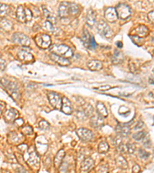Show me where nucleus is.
<instances>
[{
  "mask_svg": "<svg viewBox=\"0 0 154 173\" xmlns=\"http://www.w3.org/2000/svg\"><path fill=\"white\" fill-rule=\"evenodd\" d=\"M52 53L62 56L65 59H70L73 55V51L70 47L64 44H54L50 46Z\"/></svg>",
  "mask_w": 154,
  "mask_h": 173,
  "instance_id": "obj_1",
  "label": "nucleus"
},
{
  "mask_svg": "<svg viewBox=\"0 0 154 173\" xmlns=\"http://www.w3.org/2000/svg\"><path fill=\"white\" fill-rule=\"evenodd\" d=\"M0 84L9 91L10 93V95L15 100H19L20 98V93L19 91L18 85L14 82L9 81V80L6 79V78H0Z\"/></svg>",
  "mask_w": 154,
  "mask_h": 173,
  "instance_id": "obj_2",
  "label": "nucleus"
},
{
  "mask_svg": "<svg viewBox=\"0 0 154 173\" xmlns=\"http://www.w3.org/2000/svg\"><path fill=\"white\" fill-rule=\"evenodd\" d=\"M116 12L117 18L123 19H127L128 18L131 16V9L128 5L125 4V3H120L118 6H116V8H115Z\"/></svg>",
  "mask_w": 154,
  "mask_h": 173,
  "instance_id": "obj_3",
  "label": "nucleus"
},
{
  "mask_svg": "<svg viewBox=\"0 0 154 173\" xmlns=\"http://www.w3.org/2000/svg\"><path fill=\"white\" fill-rule=\"evenodd\" d=\"M97 29L99 34L106 39H110L113 37V30L110 29L106 22L104 20H100L97 24Z\"/></svg>",
  "mask_w": 154,
  "mask_h": 173,
  "instance_id": "obj_4",
  "label": "nucleus"
},
{
  "mask_svg": "<svg viewBox=\"0 0 154 173\" xmlns=\"http://www.w3.org/2000/svg\"><path fill=\"white\" fill-rule=\"evenodd\" d=\"M35 42L37 45L38 47L41 49H48L51 46V38L50 36L45 33H40L35 37Z\"/></svg>",
  "mask_w": 154,
  "mask_h": 173,
  "instance_id": "obj_5",
  "label": "nucleus"
},
{
  "mask_svg": "<svg viewBox=\"0 0 154 173\" xmlns=\"http://www.w3.org/2000/svg\"><path fill=\"white\" fill-rule=\"evenodd\" d=\"M81 40L85 47H86L87 49H95L96 47V42L95 39L91 36L90 33L88 32V30L86 29H83Z\"/></svg>",
  "mask_w": 154,
  "mask_h": 173,
  "instance_id": "obj_6",
  "label": "nucleus"
},
{
  "mask_svg": "<svg viewBox=\"0 0 154 173\" xmlns=\"http://www.w3.org/2000/svg\"><path fill=\"white\" fill-rule=\"evenodd\" d=\"M12 41L15 43L22 46H29L30 45V39L26 35L21 33H16L12 36Z\"/></svg>",
  "mask_w": 154,
  "mask_h": 173,
  "instance_id": "obj_7",
  "label": "nucleus"
},
{
  "mask_svg": "<svg viewBox=\"0 0 154 173\" xmlns=\"http://www.w3.org/2000/svg\"><path fill=\"white\" fill-rule=\"evenodd\" d=\"M47 97L49 101V103L54 109H60L61 105H62V99L59 94L55 92H49L47 94Z\"/></svg>",
  "mask_w": 154,
  "mask_h": 173,
  "instance_id": "obj_8",
  "label": "nucleus"
},
{
  "mask_svg": "<svg viewBox=\"0 0 154 173\" xmlns=\"http://www.w3.org/2000/svg\"><path fill=\"white\" fill-rule=\"evenodd\" d=\"M76 134L79 137L81 140L84 141V142H89L93 138V134L90 130L87 129H84V128H81L76 130Z\"/></svg>",
  "mask_w": 154,
  "mask_h": 173,
  "instance_id": "obj_9",
  "label": "nucleus"
},
{
  "mask_svg": "<svg viewBox=\"0 0 154 173\" xmlns=\"http://www.w3.org/2000/svg\"><path fill=\"white\" fill-rule=\"evenodd\" d=\"M18 58L19 60L23 62L24 63H29V62H33L34 61V57L33 54L30 53L28 51L25 49H21L18 52Z\"/></svg>",
  "mask_w": 154,
  "mask_h": 173,
  "instance_id": "obj_10",
  "label": "nucleus"
},
{
  "mask_svg": "<svg viewBox=\"0 0 154 173\" xmlns=\"http://www.w3.org/2000/svg\"><path fill=\"white\" fill-rule=\"evenodd\" d=\"M132 33L134 36L143 38L144 37L148 36L149 33H150V30H149V29L147 28V26H145V25H139L133 30Z\"/></svg>",
  "mask_w": 154,
  "mask_h": 173,
  "instance_id": "obj_11",
  "label": "nucleus"
},
{
  "mask_svg": "<svg viewBox=\"0 0 154 173\" xmlns=\"http://www.w3.org/2000/svg\"><path fill=\"white\" fill-rule=\"evenodd\" d=\"M69 5L70 2H62L59 4V8H58V15L60 18L65 19L69 16Z\"/></svg>",
  "mask_w": 154,
  "mask_h": 173,
  "instance_id": "obj_12",
  "label": "nucleus"
},
{
  "mask_svg": "<svg viewBox=\"0 0 154 173\" xmlns=\"http://www.w3.org/2000/svg\"><path fill=\"white\" fill-rule=\"evenodd\" d=\"M61 111L66 115H70L73 113V106L70 101L66 97L62 99V105H61Z\"/></svg>",
  "mask_w": 154,
  "mask_h": 173,
  "instance_id": "obj_13",
  "label": "nucleus"
},
{
  "mask_svg": "<svg viewBox=\"0 0 154 173\" xmlns=\"http://www.w3.org/2000/svg\"><path fill=\"white\" fill-rule=\"evenodd\" d=\"M49 57H50V59H52L53 62L59 64V65H62V66H67V65H70V62L69 59H65V58L62 56H59V55H56V54L52 53V52H51L50 55H49Z\"/></svg>",
  "mask_w": 154,
  "mask_h": 173,
  "instance_id": "obj_14",
  "label": "nucleus"
},
{
  "mask_svg": "<svg viewBox=\"0 0 154 173\" xmlns=\"http://www.w3.org/2000/svg\"><path fill=\"white\" fill-rule=\"evenodd\" d=\"M104 16L106 19L109 22H115L117 19V15L116 12L114 7H109L106 9L105 13H104Z\"/></svg>",
  "mask_w": 154,
  "mask_h": 173,
  "instance_id": "obj_15",
  "label": "nucleus"
},
{
  "mask_svg": "<svg viewBox=\"0 0 154 173\" xmlns=\"http://www.w3.org/2000/svg\"><path fill=\"white\" fill-rule=\"evenodd\" d=\"M96 22V13L94 10L93 9H89L87 12L86 15V24L88 25V26H89L90 28L95 25Z\"/></svg>",
  "mask_w": 154,
  "mask_h": 173,
  "instance_id": "obj_16",
  "label": "nucleus"
},
{
  "mask_svg": "<svg viewBox=\"0 0 154 173\" xmlns=\"http://www.w3.org/2000/svg\"><path fill=\"white\" fill-rule=\"evenodd\" d=\"M116 132H118L119 135L122 137H126L130 133V129H129V126H127L126 125H118L116 126Z\"/></svg>",
  "mask_w": 154,
  "mask_h": 173,
  "instance_id": "obj_17",
  "label": "nucleus"
},
{
  "mask_svg": "<svg viewBox=\"0 0 154 173\" xmlns=\"http://www.w3.org/2000/svg\"><path fill=\"white\" fill-rule=\"evenodd\" d=\"M94 165V161L93 158H86L83 161L81 164V171L86 172V171H89V169H92V167Z\"/></svg>",
  "mask_w": 154,
  "mask_h": 173,
  "instance_id": "obj_18",
  "label": "nucleus"
},
{
  "mask_svg": "<svg viewBox=\"0 0 154 173\" xmlns=\"http://www.w3.org/2000/svg\"><path fill=\"white\" fill-rule=\"evenodd\" d=\"M96 110H97L98 115H99L101 118H107V116H108V112H107L106 108L103 105V103H102V102H97V104H96Z\"/></svg>",
  "mask_w": 154,
  "mask_h": 173,
  "instance_id": "obj_19",
  "label": "nucleus"
},
{
  "mask_svg": "<svg viewBox=\"0 0 154 173\" xmlns=\"http://www.w3.org/2000/svg\"><path fill=\"white\" fill-rule=\"evenodd\" d=\"M88 67L92 71H99V70L102 69V64L100 61L99 60H91L89 61L87 63Z\"/></svg>",
  "mask_w": 154,
  "mask_h": 173,
  "instance_id": "obj_20",
  "label": "nucleus"
},
{
  "mask_svg": "<svg viewBox=\"0 0 154 173\" xmlns=\"http://www.w3.org/2000/svg\"><path fill=\"white\" fill-rule=\"evenodd\" d=\"M17 115H18V113H17L16 110L13 109H9L6 110V112L4 114L5 118H6L7 122L14 121Z\"/></svg>",
  "mask_w": 154,
  "mask_h": 173,
  "instance_id": "obj_21",
  "label": "nucleus"
},
{
  "mask_svg": "<svg viewBox=\"0 0 154 173\" xmlns=\"http://www.w3.org/2000/svg\"><path fill=\"white\" fill-rule=\"evenodd\" d=\"M0 28L2 30L6 32L11 31L13 28V25H12V22L9 21V19H2L0 21Z\"/></svg>",
  "mask_w": 154,
  "mask_h": 173,
  "instance_id": "obj_22",
  "label": "nucleus"
},
{
  "mask_svg": "<svg viewBox=\"0 0 154 173\" xmlns=\"http://www.w3.org/2000/svg\"><path fill=\"white\" fill-rule=\"evenodd\" d=\"M65 151L63 149H60L58 152L55 158H54V165H55L56 167L59 168L60 166V165L62 162V160H63V158L65 157Z\"/></svg>",
  "mask_w": 154,
  "mask_h": 173,
  "instance_id": "obj_23",
  "label": "nucleus"
},
{
  "mask_svg": "<svg viewBox=\"0 0 154 173\" xmlns=\"http://www.w3.org/2000/svg\"><path fill=\"white\" fill-rule=\"evenodd\" d=\"M16 18L20 22L25 23L26 22V19H25V8L22 6H19L16 11Z\"/></svg>",
  "mask_w": 154,
  "mask_h": 173,
  "instance_id": "obj_24",
  "label": "nucleus"
},
{
  "mask_svg": "<svg viewBox=\"0 0 154 173\" xmlns=\"http://www.w3.org/2000/svg\"><path fill=\"white\" fill-rule=\"evenodd\" d=\"M91 125L93 128H99L102 126L103 124V120L99 115H93L90 118Z\"/></svg>",
  "mask_w": 154,
  "mask_h": 173,
  "instance_id": "obj_25",
  "label": "nucleus"
},
{
  "mask_svg": "<svg viewBox=\"0 0 154 173\" xmlns=\"http://www.w3.org/2000/svg\"><path fill=\"white\" fill-rule=\"evenodd\" d=\"M80 9L79 6L74 2L70 3L69 5V14L73 16H76L79 14Z\"/></svg>",
  "mask_w": 154,
  "mask_h": 173,
  "instance_id": "obj_26",
  "label": "nucleus"
},
{
  "mask_svg": "<svg viewBox=\"0 0 154 173\" xmlns=\"http://www.w3.org/2000/svg\"><path fill=\"white\" fill-rule=\"evenodd\" d=\"M27 162H29V164L31 165V166H36L38 164V158L36 155V153L34 151H32L29 153L28 155V159Z\"/></svg>",
  "mask_w": 154,
  "mask_h": 173,
  "instance_id": "obj_27",
  "label": "nucleus"
},
{
  "mask_svg": "<svg viewBox=\"0 0 154 173\" xmlns=\"http://www.w3.org/2000/svg\"><path fill=\"white\" fill-rule=\"evenodd\" d=\"M116 162L117 166L119 168H121L123 169H126L128 168V163L126 162V160L123 158V156L120 155L118 158L116 159Z\"/></svg>",
  "mask_w": 154,
  "mask_h": 173,
  "instance_id": "obj_28",
  "label": "nucleus"
},
{
  "mask_svg": "<svg viewBox=\"0 0 154 173\" xmlns=\"http://www.w3.org/2000/svg\"><path fill=\"white\" fill-rule=\"evenodd\" d=\"M42 9H43V14H44L45 16L46 17V19H48V21H49V22H50L52 24V25H54V24L57 22V20H56V19L54 18L53 16L51 14V12H49V11L48 10L47 8H46L45 6H43V7H42Z\"/></svg>",
  "mask_w": 154,
  "mask_h": 173,
  "instance_id": "obj_29",
  "label": "nucleus"
},
{
  "mask_svg": "<svg viewBox=\"0 0 154 173\" xmlns=\"http://www.w3.org/2000/svg\"><path fill=\"white\" fill-rule=\"evenodd\" d=\"M10 12V7L6 4L0 5V16L6 17Z\"/></svg>",
  "mask_w": 154,
  "mask_h": 173,
  "instance_id": "obj_30",
  "label": "nucleus"
},
{
  "mask_svg": "<svg viewBox=\"0 0 154 173\" xmlns=\"http://www.w3.org/2000/svg\"><path fill=\"white\" fill-rule=\"evenodd\" d=\"M83 111L85 113L86 117H91L93 114V108L92 105L89 103H86V105H83Z\"/></svg>",
  "mask_w": 154,
  "mask_h": 173,
  "instance_id": "obj_31",
  "label": "nucleus"
},
{
  "mask_svg": "<svg viewBox=\"0 0 154 173\" xmlns=\"http://www.w3.org/2000/svg\"><path fill=\"white\" fill-rule=\"evenodd\" d=\"M123 54L121 53V52H120L119 50L116 49L114 54H113V62L114 64H118L120 63V62L123 61Z\"/></svg>",
  "mask_w": 154,
  "mask_h": 173,
  "instance_id": "obj_32",
  "label": "nucleus"
},
{
  "mask_svg": "<svg viewBox=\"0 0 154 173\" xmlns=\"http://www.w3.org/2000/svg\"><path fill=\"white\" fill-rule=\"evenodd\" d=\"M98 151L99 153H106L109 151V145L106 142H101L98 146Z\"/></svg>",
  "mask_w": 154,
  "mask_h": 173,
  "instance_id": "obj_33",
  "label": "nucleus"
},
{
  "mask_svg": "<svg viewBox=\"0 0 154 173\" xmlns=\"http://www.w3.org/2000/svg\"><path fill=\"white\" fill-rule=\"evenodd\" d=\"M43 29L46 30V31L50 32V33H52L54 30L53 25H52L50 22H49L48 20L45 21L44 23H43Z\"/></svg>",
  "mask_w": 154,
  "mask_h": 173,
  "instance_id": "obj_34",
  "label": "nucleus"
},
{
  "mask_svg": "<svg viewBox=\"0 0 154 173\" xmlns=\"http://www.w3.org/2000/svg\"><path fill=\"white\" fill-rule=\"evenodd\" d=\"M145 135L146 133L144 131H139V132L133 135V139H135L136 141H140L145 138Z\"/></svg>",
  "mask_w": 154,
  "mask_h": 173,
  "instance_id": "obj_35",
  "label": "nucleus"
},
{
  "mask_svg": "<svg viewBox=\"0 0 154 173\" xmlns=\"http://www.w3.org/2000/svg\"><path fill=\"white\" fill-rule=\"evenodd\" d=\"M150 153H147V151H145V150L143 149H139V156L141 158H143V159H147V158L150 157Z\"/></svg>",
  "mask_w": 154,
  "mask_h": 173,
  "instance_id": "obj_36",
  "label": "nucleus"
},
{
  "mask_svg": "<svg viewBox=\"0 0 154 173\" xmlns=\"http://www.w3.org/2000/svg\"><path fill=\"white\" fill-rule=\"evenodd\" d=\"M131 38H132V40H133V42L135 43L136 45H137V46H141V45H143V42H144V39L143 38H140V37H138V36H133L132 37H131Z\"/></svg>",
  "mask_w": 154,
  "mask_h": 173,
  "instance_id": "obj_37",
  "label": "nucleus"
},
{
  "mask_svg": "<svg viewBox=\"0 0 154 173\" xmlns=\"http://www.w3.org/2000/svg\"><path fill=\"white\" fill-rule=\"evenodd\" d=\"M25 19H26V22H30L33 19V12H31L29 9L28 8H25Z\"/></svg>",
  "mask_w": 154,
  "mask_h": 173,
  "instance_id": "obj_38",
  "label": "nucleus"
},
{
  "mask_svg": "<svg viewBox=\"0 0 154 173\" xmlns=\"http://www.w3.org/2000/svg\"><path fill=\"white\" fill-rule=\"evenodd\" d=\"M38 126H39V128L42 130H46V129H47L49 127V124L48 122L45 121V120H42L38 123Z\"/></svg>",
  "mask_w": 154,
  "mask_h": 173,
  "instance_id": "obj_39",
  "label": "nucleus"
},
{
  "mask_svg": "<svg viewBox=\"0 0 154 173\" xmlns=\"http://www.w3.org/2000/svg\"><path fill=\"white\" fill-rule=\"evenodd\" d=\"M126 149H127V153L129 154H134L135 150H136V146L133 143L126 144Z\"/></svg>",
  "mask_w": 154,
  "mask_h": 173,
  "instance_id": "obj_40",
  "label": "nucleus"
},
{
  "mask_svg": "<svg viewBox=\"0 0 154 173\" xmlns=\"http://www.w3.org/2000/svg\"><path fill=\"white\" fill-rule=\"evenodd\" d=\"M122 142H123L122 136H120V135H118L116 136L114 139H113V145H116V146H120V145H122Z\"/></svg>",
  "mask_w": 154,
  "mask_h": 173,
  "instance_id": "obj_41",
  "label": "nucleus"
},
{
  "mask_svg": "<svg viewBox=\"0 0 154 173\" xmlns=\"http://www.w3.org/2000/svg\"><path fill=\"white\" fill-rule=\"evenodd\" d=\"M108 166L106 165H101L98 168V173H107L108 172Z\"/></svg>",
  "mask_w": 154,
  "mask_h": 173,
  "instance_id": "obj_42",
  "label": "nucleus"
},
{
  "mask_svg": "<svg viewBox=\"0 0 154 173\" xmlns=\"http://www.w3.org/2000/svg\"><path fill=\"white\" fill-rule=\"evenodd\" d=\"M22 133L25 135H30L33 133V129L29 126H25L23 129H22Z\"/></svg>",
  "mask_w": 154,
  "mask_h": 173,
  "instance_id": "obj_43",
  "label": "nucleus"
},
{
  "mask_svg": "<svg viewBox=\"0 0 154 173\" xmlns=\"http://www.w3.org/2000/svg\"><path fill=\"white\" fill-rule=\"evenodd\" d=\"M59 169H60V172L62 173H65L67 171V169H68V164H67L66 162H62V164L60 165V166H59Z\"/></svg>",
  "mask_w": 154,
  "mask_h": 173,
  "instance_id": "obj_44",
  "label": "nucleus"
},
{
  "mask_svg": "<svg viewBox=\"0 0 154 173\" xmlns=\"http://www.w3.org/2000/svg\"><path fill=\"white\" fill-rule=\"evenodd\" d=\"M76 117L82 120H84L86 119V118H87V117L86 116V115H85V113H83V110H82V111H79H79H76Z\"/></svg>",
  "mask_w": 154,
  "mask_h": 173,
  "instance_id": "obj_45",
  "label": "nucleus"
},
{
  "mask_svg": "<svg viewBox=\"0 0 154 173\" xmlns=\"http://www.w3.org/2000/svg\"><path fill=\"white\" fill-rule=\"evenodd\" d=\"M144 126V123L143 121H139L136 126L134 127L135 130H138V129H141Z\"/></svg>",
  "mask_w": 154,
  "mask_h": 173,
  "instance_id": "obj_46",
  "label": "nucleus"
},
{
  "mask_svg": "<svg viewBox=\"0 0 154 173\" xmlns=\"http://www.w3.org/2000/svg\"><path fill=\"white\" fill-rule=\"evenodd\" d=\"M6 68V61L0 59V70H3Z\"/></svg>",
  "mask_w": 154,
  "mask_h": 173,
  "instance_id": "obj_47",
  "label": "nucleus"
},
{
  "mask_svg": "<svg viewBox=\"0 0 154 173\" xmlns=\"http://www.w3.org/2000/svg\"><path fill=\"white\" fill-rule=\"evenodd\" d=\"M133 172L134 173H139V171H140V168L138 165H135V166L133 167Z\"/></svg>",
  "mask_w": 154,
  "mask_h": 173,
  "instance_id": "obj_48",
  "label": "nucleus"
},
{
  "mask_svg": "<svg viewBox=\"0 0 154 173\" xmlns=\"http://www.w3.org/2000/svg\"><path fill=\"white\" fill-rule=\"evenodd\" d=\"M148 19L150 22H153V19H154V14H153V11H151L148 13Z\"/></svg>",
  "mask_w": 154,
  "mask_h": 173,
  "instance_id": "obj_49",
  "label": "nucleus"
},
{
  "mask_svg": "<svg viewBox=\"0 0 154 173\" xmlns=\"http://www.w3.org/2000/svg\"><path fill=\"white\" fill-rule=\"evenodd\" d=\"M16 122L18 124V126H22L23 125V120L22 118H17V119H16Z\"/></svg>",
  "mask_w": 154,
  "mask_h": 173,
  "instance_id": "obj_50",
  "label": "nucleus"
},
{
  "mask_svg": "<svg viewBox=\"0 0 154 173\" xmlns=\"http://www.w3.org/2000/svg\"><path fill=\"white\" fill-rule=\"evenodd\" d=\"M110 89V86H101V88H99V89H100V90H102V91L108 90V89Z\"/></svg>",
  "mask_w": 154,
  "mask_h": 173,
  "instance_id": "obj_51",
  "label": "nucleus"
},
{
  "mask_svg": "<svg viewBox=\"0 0 154 173\" xmlns=\"http://www.w3.org/2000/svg\"><path fill=\"white\" fill-rule=\"evenodd\" d=\"M116 46H118L119 48H122V47H123V45H122L121 42H116Z\"/></svg>",
  "mask_w": 154,
  "mask_h": 173,
  "instance_id": "obj_52",
  "label": "nucleus"
},
{
  "mask_svg": "<svg viewBox=\"0 0 154 173\" xmlns=\"http://www.w3.org/2000/svg\"><path fill=\"white\" fill-rule=\"evenodd\" d=\"M3 109H4V105H0V115H1V114H2V113Z\"/></svg>",
  "mask_w": 154,
  "mask_h": 173,
  "instance_id": "obj_53",
  "label": "nucleus"
},
{
  "mask_svg": "<svg viewBox=\"0 0 154 173\" xmlns=\"http://www.w3.org/2000/svg\"><path fill=\"white\" fill-rule=\"evenodd\" d=\"M150 83H152V84H153V78H152V79H151V78H150Z\"/></svg>",
  "mask_w": 154,
  "mask_h": 173,
  "instance_id": "obj_54",
  "label": "nucleus"
},
{
  "mask_svg": "<svg viewBox=\"0 0 154 173\" xmlns=\"http://www.w3.org/2000/svg\"><path fill=\"white\" fill-rule=\"evenodd\" d=\"M1 56H2V54L0 53V59H1Z\"/></svg>",
  "mask_w": 154,
  "mask_h": 173,
  "instance_id": "obj_55",
  "label": "nucleus"
}]
</instances>
